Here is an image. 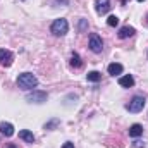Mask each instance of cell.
I'll list each match as a JSON object with an SVG mask.
<instances>
[{
    "label": "cell",
    "instance_id": "18",
    "mask_svg": "<svg viewBox=\"0 0 148 148\" xmlns=\"http://www.w3.org/2000/svg\"><path fill=\"white\" fill-rule=\"evenodd\" d=\"M84 28H86V21L81 19V23H79V31H84Z\"/></svg>",
    "mask_w": 148,
    "mask_h": 148
},
{
    "label": "cell",
    "instance_id": "1",
    "mask_svg": "<svg viewBox=\"0 0 148 148\" xmlns=\"http://www.w3.org/2000/svg\"><path fill=\"white\" fill-rule=\"evenodd\" d=\"M17 86L21 90H35L38 86V77L33 73H23L17 76Z\"/></svg>",
    "mask_w": 148,
    "mask_h": 148
},
{
    "label": "cell",
    "instance_id": "10",
    "mask_svg": "<svg viewBox=\"0 0 148 148\" xmlns=\"http://www.w3.org/2000/svg\"><path fill=\"white\" fill-rule=\"evenodd\" d=\"M119 84H121L122 88H133V86H134V77H133L131 74H126V76L119 77Z\"/></svg>",
    "mask_w": 148,
    "mask_h": 148
},
{
    "label": "cell",
    "instance_id": "11",
    "mask_svg": "<svg viewBox=\"0 0 148 148\" xmlns=\"http://www.w3.org/2000/svg\"><path fill=\"white\" fill-rule=\"evenodd\" d=\"M0 133L9 138V136L14 134V126H12L10 122H0Z\"/></svg>",
    "mask_w": 148,
    "mask_h": 148
},
{
    "label": "cell",
    "instance_id": "12",
    "mask_svg": "<svg viewBox=\"0 0 148 148\" xmlns=\"http://www.w3.org/2000/svg\"><path fill=\"white\" fill-rule=\"evenodd\" d=\"M19 138L23 141H26V143H35V134L31 131H28V129H21L19 131Z\"/></svg>",
    "mask_w": 148,
    "mask_h": 148
},
{
    "label": "cell",
    "instance_id": "9",
    "mask_svg": "<svg viewBox=\"0 0 148 148\" xmlns=\"http://www.w3.org/2000/svg\"><path fill=\"white\" fill-rule=\"evenodd\" d=\"M107 71H109L110 76H119V74H122V71H124V66L119 64V62H112V64H109Z\"/></svg>",
    "mask_w": 148,
    "mask_h": 148
},
{
    "label": "cell",
    "instance_id": "21",
    "mask_svg": "<svg viewBox=\"0 0 148 148\" xmlns=\"http://www.w3.org/2000/svg\"><path fill=\"white\" fill-rule=\"evenodd\" d=\"M3 148H17V147H16L14 143H7V145H5V147H3Z\"/></svg>",
    "mask_w": 148,
    "mask_h": 148
},
{
    "label": "cell",
    "instance_id": "13",
    "mask_svg": "<svg viewBox=\"0 0 148 148\" xmlns=\"http://www.w3.org/2000/svg\"><path fill=\"white\" fill-rule=\"evenodd\" d=\"M141 134H143V126L141 124H133L129 127V136L131 138H140Z\"/></svg>",
    "mask_w": 148,
    "mask_h": 148
},
{
    "label": "cell",
    "instance_id": "4",
    "mask_svg": "<svg viewBox=\"0 0 148 148\" xmlns=\"http://www.w3.org/2000/svg\"><path fill=\"white\" fill-rule=\"evenodd\" d=\"M90 50L93 53H102V50H103V41L97 33L90 35Z\"/></svg>",
    "mask_w": 148,
    "mask_h": 148
},
{
    "label": "cell",
    "instance_id": "8",
    "mask_svg": "<svg viewBox=\"0 0 148 148\" xmlns=\"http://www.w3.org/2000/svg\"><path fill=\"white\" fill-rule=\"evenodd\" d=\"M134 33H136V29H134L133 26H122V28L119 29L117 36L121 38V40H126V38H131Z\"/></svg>",
    "mask_w": 148,
    "mask_h": 148
},
{
    "label": "cell",
    "instance_id": "3",
    "mask_svg": "<svg viewBox=\"0 0 148 148\" xmlns=\"http://www.w3.org/2000/svg\"><path fill=\"white\" fill-rule=\"evenodd\" d=\"M145 103H147L145 97H141V95H136V97H133V98H131V102L126 105V110H129L131 114H138V112L143 110Z\"/></svg>",
    "mask_w": 148,
    "mask_h": 148
},
{
    "label": "cell",
    "instance_id": "2",
    "mask_svg": "<svg viewBox=\"0 0 148 148\" xmlns=\"http://www.w3.org/2000/svg\"><path fill=\"white\" fill-rule=\"evenodd\" d=\"M67 31H69V23L64 17H59L50 24V33L55 35V36H64Z\"/></svg>",
    "mask_w": 148,
    "mask_h": 148
},
{
    "label": "cell",
    "instance_id": "7",
    "mask_svg": "<svg viewBox=\"0 0 148 148\" xmlns=\"http://www.w3.org/2000/svg\"><path fill=\"white\" fill-rule=\"evenodd\" d=\"M95 9H97V14L103 16L110 10V0H97L95 2Z\"/></svg>",
    "mask_w": 148,
    "mask_h": 148
},
{
    "label": "cell",
    "instance_id": "6",
    "mask_svg": "<svg viewBox=\"0 0 148 148\" xmlns=\"http://www.w3.org/2000/svg\"><path fill=\"white\" fill-rule=\"evenodd\" d=\"M12 62H14V53L7 48H2L0 50V64L9 67V66H12Z\"/></svg>",
    "mask_w": 148,
    "mask_h": 148
},
{
    "label": "cell",
    "instance_id": "23",
    "mask_svg": "<svg viewBox=\"0 0 148 148\" xmlns=\"http://www.w3.org/2000/svg\"><path fill=\"white\" fill-rule=\"evenodd\" d=\"M138 2H145V0H138Z\"/></svg>",
    "mask_w": 148,
    "mask_h": 148
},
{
    "label": "cell",
    "instance_id": "20",
    "mask_svg": "<svg viewBox=\"0 0 148 148\" xmlns=\"http://www.w3.org/2000/svg\"><path fill=\"white\" fill-rule=\"evenodd\" d=\"M143 147H145V143H141L140 140H138V141H134V148H143Z\"/></svg>",
    "mask_w": 148,
    "mask_h": 148
},
{
    "label": "cell",
    "instance_id": "5",
    "mask_svg": "<svg viewBox=\"0 0 148 148\" xmlns=\"http://www.w3.org/2000/svg\"><path fill=\"white\" fill-rule=\"evenodd\" d=\"M47 98H48V95L45 91H38V90H33V93L26 95V100L29 103H43V102H47Z\"/></svg>",
    "mask_w": 148,
    "mask_h": 148
},
{
    "label": "cell",
    "instance_id": "16",
    "mask_svg": "<svg viewBox=\"0 0 148 148\" xmlns=\"http://www.w3.org/2000/svg\"><path fill=\"white\" fill-rule=\"evenodd\" d=\"M107 24H109L110 28L117 26V24H119V17H117V16H109V19H107Z\"/></svg>",
    "mask_w": 148,
    "mask_h": 148
},
{
    "label": "cell",
    "instance_id": "14",
    "mask_svg": "<svg viewBox=\"0 0 148 148\" xmlns=\"http://www.w3.org/2000/svg\"><path fill=\"white\" fill-rule=\"evenodd\" d=\"M71 66H73L74 69H79V67L83 66V62H81V57H79V53H76V52H73V53H71Z\"/></svg>",
    "mask_w": 148,
    "mask_h": 148
},
{
    "label": "cell",
    "instance_id": "17",
    "mask_svg": "<svg viewBox=\"0 0 148 148\" xmlns=\"http://www.w3.org/2000/svg\"><path fill=\"white\" fill-rule=\"evenodd\" d=\"M59 122H60L59 119H52L50 122H47V124H45V129H53L55 126H59Z\"/></svg>",
    "mask_w": 148,
    "mask_h": 148
},
{
    "label": "cell",
    "instance_id": "19",
    "mask_svg": "<svg viewBox=\"0 0 148 148\" xmlns=\"http://www.w3.org/2000/svg\"><path fill=\"white\" fill-rule=\"evenodd\" d=\"M62 148H74V143H71V141H66V143L62 145Z\"/></svg>",
    "mask_w": 148,
    "mask_h": 148
},
{
    "label": "cell",
    "instance_id": "15",
    "mask_svg": "<svg viewBox=\"0 0 148 148\" xmlns=\"http://www.w3.org/2000/svg\"><path fill=\"white\" fill-rule=\"evenodd\" d=\"M86 79L91 81V83H98V81L102 79V73H98V71H91V73L86 74Z\"/></svg>",
    "mask_w": 148,
    "mask_h": 148
},
{
    "label": "cell",
    "instance_id": "22",
    "mask_svg": "<svg viewBox=\"0 0 148 148\" xmlns=\"http://www.w3.org/2000/svg\"><path fill=\"white\" fill-rule=\"evenodd\" d=\"M147 24H148V16H147Z\"/></svg>",
    "mask_w": 148,
    "mask_h": 148
}]
</instances>
